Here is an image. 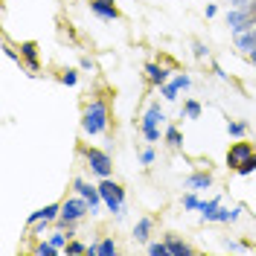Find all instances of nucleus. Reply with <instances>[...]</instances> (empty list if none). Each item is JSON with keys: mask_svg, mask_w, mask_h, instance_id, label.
<instances>
[{"mask_svg": "<svg viewBox=\"0 0 256 256\" xmlns=\"http://www.w3.org/2000/svg\"><path fill=\"white\" fill-rule=\"evenodd\" d=\"M108 105L102 102V99H94L84 114H82V131L88 134V137H99V134H105L108 131Z\"/></svg>", "mask_w": 256, "mask_h": 256, "instance_id": "obj_1", "label": "nucleus"}, {"mask_svg": "<svg viewBox=\"0 0 256 256\" xmlns=\"http://www.w3.org/2000/svg\"><path fill=\"white\" fill-rule=\"evenodd\" d=\"M99 192H102V204L111 212H116V218H126V190L120 184H114L111 178H102Z\"/></svg>", "mask_w": 256, "mask_h": 256, "instance_id": "obj_2", "label": "nucleus"}, {"mask_svg": "<svg viewBox=\"0 0 256 256\" xmlns=\"http://www.w3.org/2000/svg\"><path fill=\"white\" fill-rule=\"evenodd\" d=\"M227 26H230L233 35L254 30L256 26V0L248 6V9H230V12H227Z\"/></svg>", "mask_w": 256, "mask_h": 256, "instance_id": "obj_3", "label": "nucleus"}, {"mask_svg": "<svg viewBox=\"0 0 256 256\" xmlns=\"http://www.w3.org/2000/svg\"><path fill=\"white\" fill-rule=\"evenodd\" d=\"M163 120H166V116H163V111H160L158 102L148 105V111H146V116H143V126H140L148 143H158L160 140V122H163Z\"/></svg>", "mask_w": 256, "mask_h": 256, "instance_id": "obj_4", "label": "nucleus"}, {"mask_svg": "<svg viewBox=\"0 0 256 256\" xmlns=\"http://www.w3.org/2000/svg\"><path fill=\"white\" fill-rule=\"evenodd\" d=\"M88 212H94L90 210V204L84 201V198H70V201H64L62 204V224H76V222H82Z\"/></svg>", "mask_w": 256, "mask_h": 256, "instance_id": "obj_5", "label": "nucleus"}, {"mask_svg": "<svg viewBox=\"0 0 256 256\" xmlns=\"http://www.w3.org/2000/svg\"><path fill=\"white\" fill-rule=\"evenodd\" d=\"M82 154H84L88 166H90V169H94V172H96L99 178H111L114 163H111V158H108L105 152H99V148H84Z\"/></svg>", "mask_w": 256, "mask_h": 256, "instance_id": "obj_6", "label": "nucleus"}, {"mask_svg": "<svg viewBox=\"0 0 256 256\" xmlns=\"http://www.w3.org/2000/svg\"><path fill=\"white\" fill-rule=\"evenodd\" d=\"M73 190H76V192L82 195V198H84V201L90 204V210H94L90 216H96V207L102 204V192H99V186H90L88 180H82V178H76V180H73Z\"/></svg>", "mask_w": 256, "mask_h": 256, "instance_id": "obj_7", "label": "nucleus"}, {"mask_svg": "<svg viewBox=\"0 0 256 256\" xmlns=\"http://www.w3.org/2000/svg\"><path fill=\"white\" fill-rule=\"evenodd\" d=\"M248 158H254V146L250 143H236L230 152H227V163H230V169H239Z\"/></svg>", "mask_w": 256, "mask_h": 256, "instance_id": "obj_8", "label": "nucleus"}, {"mask_svg": "<svg viewBox=\"0 0 256 256\" xmlns=\"http://www.w3.org/2000/svg\"><path fill=\"white\" fill-rule=\"evenodd\" d=\"M20 62L26 64V70H30L32 76L41 70V67H38V44H35V41H24V44H20Z\"/></svg>", "mask_w": 256, "mask_h": 256, "instance_id": "obj_9", "label": "nucleus"}, {"mask_svg": "<svg viewBox=\"0 0 256 256\" xmlns=\"http://www.w3.org/2000/svg\"><path fill=\"white\" fill-rule=\"evenodd\" d=\"M90 9H94V15L102 18V20H116V18H120V9L114 6V0H90Z\"/></svg>", "mask_w": 256, "mask_h": 256, "instance_id": "obj_10", "label": "nucleus"}, {"mask_svg": "<svg viewBox=\"0 0 256 256\" xmlns=\"http://www.w3.org/2000/svg\"><path fill=\"white\" fill-rule=\"evenodd\" d=\"M233 41H236V50L242 52H254L256 50V26L248 32H239V35H233Z\"/></svg>", "mask_w": 256, "mask_h": 256, "instance_id": "obj_11", "label": "nucleus"}, {"mask_svg": "<svg viewBox=\"0 0 256 256\" xmlns=\"http://www.w3.org/2000/svg\"><path fill=\"white\" fill-rule=\"evenodd\" d=\"M114 254H120V248H116L114 239L96 242V244H90V250H88V256H114Z\"/></svg>", "mask_w": 256, "mask_h": 256, "instance_id": "obj_12", "label": "nucleus"}, {"mask_svg": "<svg viewBox=\"0 0 256 256\" xmlns=\"http://www.w3.org/2000/svg\"><path fill=\"white\" fill-rule=\"evenodd\" d=\"M146 76H148V82H152V84L163 88V84H166V79H169V70H166V67H160V64H146Z\"/></svg>", "mask_w": 256, "mask_h": 256, "instance_id": "obj_13", "label": "nucleus"}, {"mask_svg": "<svg viewBox=\"0 0 256 256\" xmlns=\"http://www.w3.org/2000/svg\"><path fill=\"white\" fill-rule=\"evenodd\" d=\"M212 186V175L210 172H195V175H190V180H186V190H210Z\"/></svg>", "mask_w": 256, "mask_h": 256, "instance_id": "obj_14", "label": "nucleus"}, {"mask_svg": "<svg viewBox=\"0 0 256 256\" xmlns=\"http://www.w3.org/2000/svg\"><path fill=\"white\" fill-rule=\"evenodd\" d=\"M166 244H169V254H172V256H190V254H195V248H190L186 242H180L178 236H166Z\"/></svg>", "mask_w": 256, "mask_h": 256, "instance_id": "obj_15", "label": "nucleus"}, {"mask_svg": "<svg viewBox=\"0 0 256 256\" xmlns=\"http://www.w3.org/2000/svg\"><path fill=\"white\" fill-rule=\"evenodd\" d=\"M222 207V201L218 198H212V201H201V216H204V222H216V210Z\"/></svg>", "mask_w": 256, "mask_h": 256, "instance_id": "obj_16", "label": "nucleus"}, {"mask_svg": "<svg viewBox=\"0 0 256 256\" xmlns=\"http://www.w3.org/2000/svg\"><path fill=\"white\" fill-rule=\"evenodd\" d=\"M148 236H152V218H140L137 227H134V239L137 242H148Z\"/></svg>", "mask_w": 256, "mask_h": 256, "instance_id": "obj_17", "label": "nucleus"}, {"mask_svg": "<svg viewBox=\"0 0 256 256\" xmlns=\"http://www.w3.org/2000/svg\"><path fill=\"white\" fill-rule=\"evenodd\" d=\"M227 134H230V137H236V140H239V137H244V134H248V122H244V120L227 122Z\"/></svg>", "mask_w": 256, "mask_h": 256, "instance_id": "obj_18", "label": "nucleus"}, {"mask_svg": "<svg viewBox=\"0 0 256 256\" xmlns=\"http://www.w3.org/2000/svg\"><path fill=\"white\" fill-rule=\"evenodd\" d=\"M163 140L172 146V148H180V143H184V137H180V131H178L175 126H169L166 128V134H163Z\"/></svg>", "mask_w": 256, "mask_h": 256, "instance_id": "obj_19", "label": "nucleus"}, {"mask_svg": "<svg viewBox=\"0 0 256 256\" xmlns=\"http://www.w3.org/2000/svg\"><path fill=\"white\" fill-rule=\"evenodd\" d=\"M88 250H90V244H82V242H76V239H70L67 248H64V254H73V256H84Z\"/></svg>", "mask_w": 256, "mask_h": 256, "instance_id": "obj_20", "label": "nucleus"}, {"mask_svg": "<svg viewBox=\"0 0 256 256\" xmlns=\"http://www.w3.org/2000/svg\"><path fill=\"white\" fill-rule=\"evenodd\" d=\"M184 116H186V120H201V102L190 99V102L184 105Z\"/></svg>", "mask_w": 256, "mask_h": 256, "instance_id": "obj_21", "label": "nucleus"}, {"mask_svg": "<svg viewBox=\"0 0 256 256\" xmlns=\"http://www.w3.org/2000/svg\"><path fill=\"white\" fill-rule=\"evenodd\" d=\"M160 94H163V99H166V102H175L180 90H178V84H175V82H166V84L160 88Z\"/></svg>", "mask_w": 256, "mask_h": 256, "instance_id": "obj_22", "label": "nucleus"}, {"mask_svg": "<svg viewBox=\"0 0 256 256\" xmlns=\"http://www.w3.org/2000/svg\"><path fill=\"white\" fill-rule=\"evenodd\" d=\"M35 254H38V256H58L62 250H58V248H56L52 242H41V244L35 248Z\"/></svg>", "mask_w": 256, "mask_h": 256, "instance_id": "obj_23", "label": "nucleus"}, {"mask_svg": "<svg viewBox=\"0 0 256 256\" xmlns=\"http://www.w3.org/2000/svg\"><path fill=\"white\" fill-rule=\"evenodd\" d=\"M148 254H152V256H172L166 242H152V244H148Z\"/></svg>", "mask_w": 256, "mask_h": 256, "instance_id": "obj_24", "label": "nucleus"}, {"mask_svg": "<svg viewBox=\"0 0 256 256\" xmlns=\"http://www.w3.org/2000/svg\"><path fill=\"white\" fill-rule=\"evenodd\" d=\"M198 207H201V201H198L195 190H190L186 195H184V210H198Z\"/></svg>", "mask_w": 256, "mask_h": 256, "instance_id": "obj_25", "label": "nucleus"}, {"mask_svg": "<svg viewBox=\"0 0 256 256\" xmlns=\"http://www.w3.org/2000/svg\"><path fill=\"white\" fill-rule=\"evenodd\" d=\"M236 172H239V175H254V172H256V154H254V158L244 160V163H242Z\"/></svg>", "mask_w": 256, "mask_h": 256, "instance_id": "obj_26", "label": "nucleus"}, {"mask_svg": "<svg viewBox=\"0 0 256 256\" xmlns=\"http://www.w3.org/2000/svg\"><path fill=\"white\" fill-rule=\"evenodd\" d=\"M50 242H52L58 250H64V248H67V242H70V233H52V236H50Z\"/></svg>", "mask_w": 256, "mask_h": 256, "instance_id": "obj_27", "label": "nucleus"}, {"mask_svg": "<svg viewBox=\"0 0 256 256\" xmlns=\"http://www.w3.org/2000/svg\"><path fill=\"white\" fill-rule=\"evenodd\" d=\"M192 52H195V58H210V50H207L204 41H195V44H192Z\"/></svg>", "mask_w": 256, "mask_h": 256, "instance_id": "obj_28", "label": "nucleus"}, {"mask_svg": "<svg viewBox=\"0 0 256 256\" xmlns=\"http://www.w3.org/2000/svg\"><path fill=\"white\" fill-rule=\"evenodd\" d=\"M62 82L67 84V88H73V84L79 82V73H76V70H64V73H62Z\"/></svg>", "mask_w": 256, "mask_h": 256, "instance_id": "obj_29", "label": "nucleus"}, {"mask_svg": "<svg viewBox=\"0 0 256 256\" xmlns=\"http://www.w3.org/2000/svg\"><path fill=\"white\" fill-rule=\"evenodd\" d=\"M175 84H178V90H190L192 79H190V76H175Z\"/></svg>", "mask_w": 256, "mask_h": 256, "instance_id": "obj_30", "label": "nucleus"}, {"mask_svg": "<svg viewBox=\"0 0 256 256\" xmlns=\"http://www.w3.org/2000/svg\"><path fill=\"white\" fill-rule=\"evenodd\" d=\"M140 160H143L146 166H152V163H154V148H143V152H140Z\"/></svg>", "mask_w": 256, "mask_h": 256, "instance_id": "obj_31", "label": "nucleus"}, {"mask_svg": "<svg viewBox=\"0 0 256 256\" xmlns=\"http://www.w3.org/2000/svg\"><path fill=\"white\" fill-rule=\"evenodd\" d=\"M254 0H230V9H248Z\"/></svg>", "mask_w": 256, "mask_h": 256, "instance_id": "obj_32", "label": "nucleus"}, {"mask_svg": "<svg viewBox=\"0 0 256 256\" xmlns=\"http://www.w3.org/2000/svg\"><path fill=\"white\" fill-rule=\"evenodd\" d=\"M47 218H41V222H38V227H35V236H44V230H47Z\"/></svg>", "mask_w": 256, "mask_h": 256, "instance_id": "obj_33", "label": "nucleus"}, {"mask_svg": "<svg viewBox=\"0 0 256 256\" xmlns=\"http://www.w3.org/2000/svg\"><path fill=\"white\" fill-rule=\"evenodd\" d=\"M3 52H6V58H12V62H18V64H20V56H18L15 50H9V47H6Z\"/></svg>", "mask_w": 256, "mask_h": 256, "instance_id": "obj_34", "label": "nucleus"}, {"mask_svg": "<svg viewBox=\"0 0 256 256\" xmlns=\"http://www.w3.org/2000/svg\"><path fill=\"white\" fill-rule=\"evenodd\" d=\"M94 67H96V64L90 62V58H88V56H84V58H82V70H90V73H94Z\"/></svg>", "mask_w": 256, "mask_h": 256, "instance_id": "obj_35", "label": "nucleus"}, {"mask_svg": "<svg viewBox=\"0 0 256 256\" xmlns=\"http://www.w3.org/2000/svg\"><path fill=\"white\" fill-rule=\"evenodd\" d=\"M218 15V6H216V3H210L207 6V18H216Z\"/></svg>", "mask_w": 256, "mask_h": 256, "instance_id": "obj_36", "label": "nucleus"}, {"mask_svg": "<svg viewBox=\"0 0 256 256\" xmlns=\"http://www.w3.org/2000/svg\"><path fill=\"white\" fill-rule=\"evenodd\" d=\"M248 58H250V62L256 64V50H254V52H248Z\"/></svg>", "mask_w": 256, "mask_h": 256, "instance_id": "obj_37", "label": "nucleus"}]
</instances>
